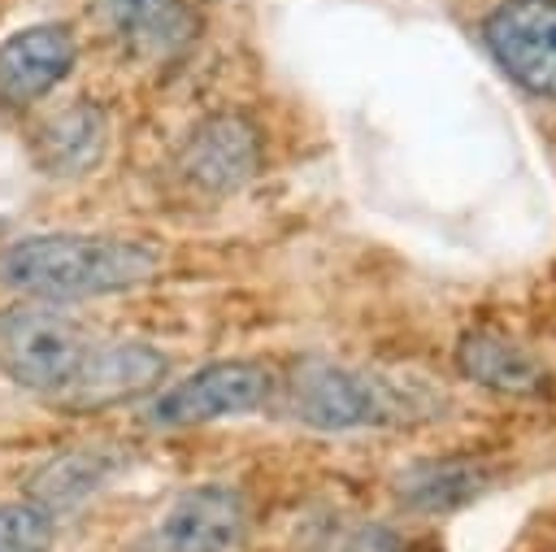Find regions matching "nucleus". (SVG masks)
Returning a JSON list of instances; mask_svg holds the SVG:
<instances>
[{
  "instance_id": "1",
  "label": "nucleus",
  "mask_w": 556,
  "mask_h": 552,
  "mask_svg": "<svg viewBox=\"0 0 556 552\" xmlns=\"http://www.w3.org/2000/svg\"><path fill=\"white\" fill-rule=\"evenodd\" d=\"M161 274V248L126 235L43 230L0 248V287L35 304L122 296Z\"/></svg>"
},
{
  "instance_id": "2",
  "label": "nucleus",
  "mask_w": 556,
  "mask_h": 552,
  "mask_svg": "<svg viewBox=\"0 0 556 552\" xmlns=\"http://www.w3.org/2000/svg\"><path fill=\"white\" fill-rule=\"evenodd\" d=\"M447 396L430 382L339 361H300L282 378V413L308 430H382L439 417Z\"/></svg>"
},
{
  "instance_id": "3",
  "label": "nucleus",
  "mask_w": 556,
  "mask_h": 552,
  "mask_svg": "<svg viewBox=\"0 0 556 552\" xmlns=\"http://www.w3.org/2000/svg\"><path fill=\"white\" fill-rule=\"evenodd\" d=\"M100 339L52 304H17L0 313V374L22 391L61 400Z\"/></svg>"
},
{
  "instance_id": "4",
  "label": "nucleus",
  "mask_w": 556,
  "mask_h": 552,
  "mask_svg": "<svg viewBox=\"0 0 556 552\" xmlns=\"http://www.w3.org/2000/svg\"><path fill=\"white\" fill-rule=\"evenodd\" d=\"M278 391V378L261 361H213L191 369L187 378L161 387L152 404L143 409V422L152 430H191L243 413H261Z\"/></svg>"
},
{
  "instance_id": "5",
  "label": "nucleus",
  "mask_w": 556,
  "mask_h": 552,
  "mask_svg": "<svg viewBox=\"0 0 556 552\" xmlns=\"http://www.w3.org/2000/svg\"><path fill=\"white\" fill-rule=\"evenodd\" d=\"M261 161H265L261 130L239 113H213L182 135L174 152V174L187 191L222 200L243 191L261 174Z\"/></svg>"
},
{
  "instance_id": "6",
  "label": "nucleus",
  "mask_w": 556,
  "mask_h": 552,
  "mask_svg": "<svg viewBox=\"0 0 556 552\" xmlns=\"http://www.w3.org/2000/svg\"><path fill=\"white\" fill-rule=\"evenodd\" d=\"M248 526V500L230 482H195L178 491L130 552H230Z\"/></svg>"
},
{
  "instance_id": "7",
  "label": "nucleus",
  "mask_w": 556,
  "mask_h": 552,
  "mask_svg": "<svg viewBox=\"0 0 556 552\" xmlns=\"http://www.w3.org/2000/svg\"><path fill=\"white\" fill-rule=\"evenodd\" d=\"M482 35L517 87L556 100V0H504L482 22Z\"/></svg>"
},
{
  "instance_id": "8",
  "label": "nucleus",
  "mask_w": 556,
  "mask_h": 552,
  "mask_svg": "<svg viewBox=\"0 0 556 552\" xmlns=\"http://www.w3.org/2000/svg\"><path fill=\"white\" fill-rule=\"evenodd\" d=\"M169 356L143 339H100L78 374V382L56 400L65 413H100L161 387Z\"/></svg>"
},
{
  "instance_id": "9",
  "label": "nucleus",
  "mask_w": 556,
  "mask_h": 552,
  "mask_svg": "<svg viewBox=\"0 0 556 552\" xmlns=\"http://www.w3.org/2000/svg\"><path fill=\"white\" fill-rule=\"evenodd\" d=\"M78 61V39L65 22H35L0 43V100L35 104L70 78Z\"/></svg>"
},
{
  "instance_id": "10",
  "label": "nucleus",
  "mask_w": 556,
  "mask_h": 552,
  "mask_svg": "<svg viewBox=\"0 0 556 552\" xmlns=\"http://www.w3.org/2000/svg\"><path fill=\"white\" fill-rule=\"evenodd\" d=\"M104 30L139 61L182 57L200 35L191 0H96Z\"/></svg>"
},
{
  "instance_id": "11",
  "label": "nucleus",
  "mask_w": 556,
  "mask_h": 552,
  "mask_svg": "<svg viewBox=\"0 0 556 552\" xmlns=\"http://www.w3.org/2000/svg\"><path fill=\"white\" fill-rule=\"evenodd\" d=\"M491 487H495V469L473 456L413 461L391 478V491L408 513H456Z\"/></svg>"
},
{
  "instance_id": "12",
  "label": "nucleus",
  "mask_w": 556,
  "mask_h": 552,
  "mask_svg": "<svg viewBox=\"0 0 556 552\" xmlns=\"http://www.w3.org/2000/svg\"><path fill=\"white\" fill-rule=\"evenodd\" d=\"M456 369L486 391L500 396H543L552 387L547 365L517 339L500 330H469L456 343Z\"/></svg>"
},
{
  "instance_id": "13",
  "label": "nucleus",
  "mask_w": 556,
  "mask_h": 552,
  "mask_svg": "<svg viewBox=\"0 0 556 552\" xmlns=\"http://www.w3.org/2000/svg\"><path fill=\"white\" fill-rule=\"evenodd\" d=\"M126 469V456L117 443H87V448H70L61 456H52L48 465L35 469L30 478V495L39 509H48L52 517L65 509H78L87 495H96L104 482H113Z\"/></svg>"
},
{
  "instance_id": "14",
  "label": "nucleus",
  "mask_w": 556,
  "mask_h": 552,
  "mask_svg": "<svg viewBox=\"0 0 556 552\" xmlns=\"http://www.w3.org/2000/svg\"><path fill=\"white\" fill-rule=\"evenodd\" d=\"M104 148H109V117L91 100H78V104L56 109L39 126V139H35V152H39L43 170L56 174V178L87 174L104 156Z\"/></svg>"
},
{
  "instance_id": "15",
  "label": "nucleus",
  "mask_w": 556,
  "mask_h": 552,
  "mask_svg": "<svg viewBox=\"0 0 556 552\" xmlns=\"http://www.w3.org/2000/svg\"><path fill=\"white\" fill-rule=\"evenodd\" d=\"M56 517L35 500H0V552H52Z\"/></svg>"
},
{
  "instance_id": "16",
  "label": "nucleus",
  "mask_w": 556,
  "mask_h": 552,
  "mask_svg": "<svg viewBox=\"0 0 556 552\" xmlns=\"http://www.w3.org/2000/svg\"><path fill=\"white\" fill-rule=\"evenodd\" d=\"M330 552H404V539L382 522H356V526L339 530Z\"/></svg>"
}]
</instances>
